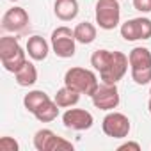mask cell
<instances>
[{"label":"cell","mask_w":151,"mask_h":151,"mask_svg":"<svg viewBox=\"0 0 151 151\" xmlns=\"http://www.w3.org/2000/svg\"><path fill=\"white\" fill-rule=\"evenodd\" d=\"M0 60L6 71L16 73L27 62V50L20 46L18 37L4 36L0 39Z\"/></svg>","instance_id":"6da1fadb"},{"label":"cell","mask_w":151,"mask_h":151,"mask_svg":"<svg viewBox=\"0 0 151 151\" xmlns=\"http://www.w3.org/2000/svg\"><path fill=\"white\" fill-rule=\"evenodd\" d=\"M64 86L78 91L80 94L93 96L94 91L98 89L100 82H98V77L91 69H86V68H69L66 71V75H64Z\"/></svg>","instance_id":"7a4b0ae2"},{"label":"cell","mask_w":151,"mask_h":151,"mask_svg":"<svg viewBox=\"0 0 151 151\" xmlns=\"http://www.w3.org/2000/svg\"><path fill=\"white\" fill-rule=\"evenodd\" d=\"M96 23L103 30H114L121 22L119 0H98L96 2Z\"/></svg>","instance_id":"3957f363"},{"label":"cell","mask_w":151,"mask_h":151,"mask_svg":"<svg viewBox=\"0 0 151 151\" xmlns=\"http://www.w3.org/2000/svg\"><path fill=\"white\" fill-rule=\"evenodd\" d=\"M52 50L57 57L60 59H69L77 52V39H75V32L69 27H57L52 32Z\"/></svg>","instance_id":"277c9868"},{"label":"cell","mask_w":151,"mask_h":151,"mask_svg":"<svg viewBox=\"0 0 151 151\" xmlns=\"http://www.w3.org/2000/svg\"><path fill=\"white\" fill-rule=\"evenodd\" d=\"M101 128H103V133H105L107 137H112V139H124V137H128V133H130V130H132V124H130L128 116H124V114H121V112H109V114L103 117Z\"/></svg>","instance_id":"5b68a950"},{"label":"cell","mask_w":151,"mask_h":151,"mask_svg":"<svg viewBox=\"0 0 151 151\" xmlns=\"http://www.w3.org/2000/svg\"><path fill=\"white\" fill-rule=\"evenodd\" d=\"M121 37L124 41H139L151 37V20L146 16L132 18L121 25Z\"/></svg>","instance_id":"8992f818"},{"label":"cell","mask_w":151,"mask_h":151,"mask_svg":"<svg viewBox=\"0 0 151 151\" xmlns=\"http://www.w3.org/2000/svg\"><path fill=\"white\" fill-rule=\"evenodd\" d=\"M34 147L37 151H60V149H73V144L59 137L52 130L43 128L37 130L34 135Z\"/></svg>","instance_id":"52a82bcc"},{"label":"cell","mask_w":151,"mask_h":151,"mask_svg":"<svg viewBox=\"0 0 151 151\" xmlns=\"http://www.w3.org/2000/svg\"><path fill=\"white\" fill-rule=\"evenodd\" d=\"M128 66H130L128 57H126L123 52H116V50H114L110 64L107 66V69H103V71L100 73L101 82H105V84H117V82L124 77V75H126Z\"/></svg>","instance_id":"ba28073f"},{"label":"cell","mask_w":151,"mask_h":151,"mask_svg":"<svg viewBox=\"0 0 151 151\" xmlns=\"http://www.w3.org/2000/svg\"><path fill=\"white\" fill-rule=\"evenodd\" d=\"M93 105L100 110H114L119 105V91L116 84H100L91 96Z\"/></svg>","instance_id":"9c48e42d"},{"label":"cell","mask_w":151,"mask_h":151,"mask_svg":"<svg viewBox=\"0 0 151 151\" xmlns=\"http://www.w3.org/2000/svg\"><path fill=\"white\" fill-rule=\"evenodd\" d=\"M62 123L66 128L69 130H77V132H84V130H89L94 123V117L91 112L84 110V109H68L64 114H62Z\"/></svg>","instance_id":"30bf717a"},{"label":"cell","mask_w":151,"mask_h":151,"mask_svg":"<svg viewBox=\"0 0 151 151\" xmlns=\"http://www.w3.org/2000/svg\"><path fill=\"white\" fill-rule=\"evenodd\" d=\"M29 22H30L29 13L23 7L14 6V7L6 11V14L2 18V29L7 30V32H22V30H25Z\"/></svg>","instance_id":"8fae6325"},{"label":"cell","mask_w":151,"mask_h":151,"mask_svg":"<svg viewBox=\"0 0 151 151\" xmlns=\"http://www.w3.org/2000/svg\"><path fill=\"white\" fill-rule=\"evenodd\" d=\"M128 60H130V69L132 71L149 69L151 68V52L146 46H135L128 53Z\"/></svg>","instance_id":"7c38bea8"},{"label":"cell","mask_w":151,"mask_h":151,"mask_svg":"<svg viewBox=\"0 0 151 151\" xmlns=\"http://www.w3.org/2000/svg\"><path fill=\"white\" fill-rule=\"evenodd\" d=\"M27 53L32 60H45L50 52V45L41 36H30L27 41Z\"/></svg>","instance_id":"4fadbf2b"},{"label":"cell","mask_w":151,"mask_h":151,"mask_svg":"<svg viewBox=\"0 0 151 151\" xmlns=\"http://www.w3.org/2000/svg\"><path fill=\"white\" fill-rule=\"evenodd\" d=\"M53 13L62 22H71L78 14V2L77 0H55Z\"/></svg>","instance_id":"5bb4252c"},{"label":"cell","mask_w":151,"mask_h":151,"mask_svg":"<svg viewBox=\"0 0 151 151\" xmlns=\"http://www.w3.org/2000/svg\"><path fill=\"white\" fill-rule=\"evenodd\" d=\"M14 78H16V84L20 87H30L37 82V69L32 62H25L16 73H14Z\"/></svg>","instance_id":"9a60e30c"},{"label":"cell","mask_w":151,"mask_h":151,"mask_svg":"<svg viewBox=\"0 0 151 151\" xmlns=\"http://www.w3.org/2000/svg\"><path fill=\"white\" fill-rule=\"evenodd\" d=\"M53 101L60 107V109H69V107H75L78 101H80V93L78 91H75L68 86H64L62 89L57 91Z\"/></svg>","instance_id":"2e32d148"},{"label":"cell","mask_w":151,"mask_h":151,"mask_svg":"<svg viewBox=\"0 0 151 151\" xmlns=\"http://www.w3.org/2000/svg\"><path fill=\"white\" fill-rule=\"evenodd\" d=\"M73 32H75V39H77V43H80V45H91L96 39V34H98L96 27L93 23H89V22L78 23L77 27L73 29Z\"/></svg>","instance_id":"e0dca14e"},{"label":"cell","mask_w":151,"mask_h":151,"mask_svg":"<svg viewBox=\"0 0 151 151\" xmlns=\"http://www.w3.org/2000/svg\"><path fill=\"white\" fill-rule=\"evenodd\" d=\"M59 109H60V107H59L53 100H48L46 103H43V105L34 112V117H36L39 123H50V121L57 119Z\"/></svg>","instance_id":"ac0fdd59"},{"label":"cell","mask_w":151,"mask_h":151,"mask_svg":"<svg viewBox=\"0 0 151 151\" xmlns=\"http://www.w3.org/2000/svg\"><path fill=\"white\" fill-rule=\"evenodd\" d=\"M48 100H52L45 91H30L29 94H25V98H23V105H25V109L30 112V114H34L43 103H46Z\"/></svg>","instance_id":"d6986e66"},{"label":"cell","mask_w":151,"mask_h":151,"mask_svg":"<svg viewBox=\"0 0 151 151\" xmlns=\"http://www.w3.org/2000/svg\"><path fill=\"white\" fill-rule=\"evenodd\" d=\"M112 53L114 52H110V50H105V48H101V50H96L93 55H91V66L96 69V71H103V69H107V66L110 64V60H112Z\"/></svg>","instance_id":"ffe728a7"},{"label":"cell","mask_w":151,"mask_h":151,"mask_svg":"<svg viewBox=\"0 0 151 151\" xmlns=\"http://www.w3.org/2000/svg\"><path fill=\"white\" fill-rule=\"evenodd\" d=\"M132 78L139 86H146L151 82V68L149 69H140V71H132Z\"/></svg>","instance_id":"44dd1931"},{"label":"cell","mask_w":151,"mask_h":151,"mask_svg":"<svg viewBox=\"0 0 151 151\" xmlns=\"http://www.w3.org/2000/svg\"><path fill=\"white\" fill-rule=\"evenodd\" d=\"M20 144L13 137H2L0 139V151H18Z\"/></svg>","instance_id":"7402d4cb"},{"label":"cell","mask_w":151,"mask_h":151,"mask_svg":"<svg viewBox=\"0 0 151 151\" xmlns=\"http://www.w3.org/2000/svg\"><path fill=\"white\" fill-rule=\"evenodd\" d=\"M133 7L142 14L151 13V0H133Z\"/></svg>","instance_id":"603a6c76"},{"label":"cell","mask_w":151,"mask_h":151,"mask_svg":"<svg viewBox=\"0 0 151 151\" xmlns=\"http://www.w3.org/2000/svg\"><path fill=\"white\" fill-rule=\"evenodd\" d=\"M124 149H132V151H140V144L139 142H124L117 147V151H124Z\"/></svg>","instance_id":"cb8c5ba5"},{"label":"cell","mask_w":151,"mask_h":151,"mask_svg":"<svg viewBox=\"0 0 151 151\" xmlns=\"http://www.w3.org/2000/svg\"><path fill=\"white\" fill-rule=\"evenodd\" d=\"M147 109H149V114H151V98H149V101H147Z\"/></svg>","instance_id":"d4e9b609"},{"label":"cell","mask_w":151,"mask_h":151,"mask_svg":"<svg viewBox=\"0 0 151 151\" xmlns=\"http://www.w3.org/2000/svg\"><path fill=\"white\" fill-rule=\"evenodd\" d=\"M9 2H18V0H9Z\"/></svg>","instance_id":"484cf974"},{"label":"cell","mask_w":151,"mask_h":151,"mask_svg":"<svg viewBox=\"0 0 151 151\" xmlns=\"http://www.w3.org/2000/svg\"><path fill=\"white\" fill-rule=\"evenodd\" d=\"M149 94H151V89H149Z\"/></svg>","instance_id":"4316f807"}]
</instances>
